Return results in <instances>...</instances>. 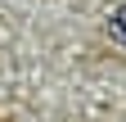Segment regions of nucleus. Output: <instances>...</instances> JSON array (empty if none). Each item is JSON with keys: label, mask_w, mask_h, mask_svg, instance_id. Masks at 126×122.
<instances>
[{"label": "nucleus", "mask_w": 126, "mask_h": 122, "mask_svg": "<svg viewBox=\"0 0 126 122\" xmlns=\"http://www.w3.org/2000/svg\"><path fill=\"white\" fill-rule=\"evenodd\" d=\"M108 32H113V41H117V45H126V5H117V9H113Z\"/></svg>", "instance_id": "nucleus-1"}]
</instances>
